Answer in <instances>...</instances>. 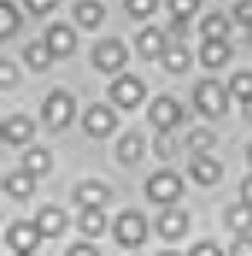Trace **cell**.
Instances as JSON below:
<instances>
[{
    "instance_id": "e0dca14e",
    "label": "cell",
    "mask_w": 252,
    "mask_h": 256,
    "mask_svg": "<svg viewBox=\"0 0 252 256\" xmlns=\"http://www.w3.org/2000/svg\"><path fill=\"white\" fill-rule=\"evenodd\" d=\"M199 58H202V64H205V68H222V64H229L232 51H229L226 40H205Z\"/></svg>"
},
{
    "instance_id": "52a82bcc",
    "label": "cell",
    "mask_w": 252,
    "mask_h": 256,
    "mask_svg": "<svg viewBox=\"0 0 252 256\" xmlns=\"http://www.w3.org/2000/svg\"><path fill=\"white\" fill-rule=\"evenodd\" d=\"M40 240L44 236H40L37 222H13L10 230H7V246H10L13 253H34Z\"/></svg>"
},
{
    "instance_id": "d6986e66",
    "label": "cell",
    "mask_w": 252,
    "mask_h": 256,
    "mask_svg": "<svg viewBox=\"0 0 252 256\" xmlns=\"http://www.w3.org/2000/svg\"><path fill=\"white\" fill-rule=\"evenodd\" d=\"M77 226H81V232H84V236H104V230H108L104 209H81Z\"/></svg>"
},
{
    "instance_id": "ba28073f",
    "label": "cell",
    "mask_w": 252,
    "mask_h": 256,
    "mask_svg": "<svg viewBox=\"0 0 252 256\" xmlns=\"http://www.w3.org/2000/svg\"><path fill=\"white\" fill-rule=\"evenodd\" d=\"M148 122L158 132H172V128L182 122V108H178L175 98H158V102H151L148 108Z\"/></svg>"
},
{
    "instance_id": "d4e9b609",
    "label": "cell",
    "mask_w": 252,
    "mask_h": 256,
    "mask_svg": "<svg viewBox=\"0 0 252 256\" xmlns=\"http://www.w3.org/2000/svg\"><path fill=\"white\" fill-rule=\"evenodd\" d=\"M226 34H229V20L222 14H209L202 20V38L205 40H226Z\"/></svg>"
},
{
    "instance_id": "83f0119b",
    "label": "cell",
    "mask_w": 252,
    "mask_h": 256,
    "mask_svg": "<svg viewBox=\"0 0 252 256\" xmlns=\"http://www.w3.org/2000/svg\"><path fill=\"white\" fill-rule=\"evenodd\" d=\"M229 94L232 98H239L242 104L252 98V71H239V74H232V81H229Z\"/></svg>"
},
{
    "instance_id": "8d00e7d4",
    "label": "cell",
    "mask_w": 252,
    "mask_h": 256,
    "mask_svg": "<svg viewBox=\"0 0 252 256\" xmlns=\"http://www.w3.org/2000/svg\"><path fill=\"white\" fill-rule=\"evenodd\" d=\"M189 256H222V250H219L215 243H199Z\"/></svg>"
},
{
    "instance_id": "277c9868",
    "label": "cell",
    "mask_w": 252,
    "mask_h": 256,
    "mask_svg": "<svg viewBox=\"0 0 252 256\" xmlns=\"http://www.w3.org/2000/svg\"><path fill=\"white\" fill-rule=\"evenodd\" d=\"M94 68L98 71H104V74H114V71H121L125 68V61H128V48L121 44V40H101L98 48H94Z\"/></svg>"
},
{
    "instance_id": "4fadbf2b",
    "label": "cell",
    "mask_w": 252,
    "mask_h": 256,
    "mask_svg": "<svg viewBox=\"0 0 252 256\" xmlns=\"http://www.w3.org/2000/svg\"><path fill=\"white\" fill-rule=\"evenodd\" d=\"M44 44L54 51V58H67V54L74 51V30H71V27H64V24H50Z\"/></svg>"
},
{
    "instance_id": "484cf974",
    "label": "cell",
    "mask_w": 252,
    "mask_h": 256,
    "mask_svg": "<svg viewBox=\"0 0 252 256\" xmlns=\"http://www.w3.org/2000/svg\"><path fill=\"white\" fill-rule=\"evenodd\" d=\"M24 172H30V176H44V172H50V152H44V148H30V152H24Z\"/></svg>"
},
{
    "instance_id": "b9f144b4",
    "label": "cell",
    "mask_w": 252,
    "mask_h": 256,
    "mask_svg": "<svg viewBox=\"0 0 252 256\" xmlns=\"http://www.w3.org/2000/svg\"><path fill=\"white\" fill-rule=\"evenodd\" d=\"M249 44H252V27H249Z\"/></svg>"
},
{
    "instance_id": "ac0fdd59",
    "label": "cell",
    "mask_w": 252,
    "mask_h": 256,
    "mask_svg": "<svg viewBox=\"0 0 252 256\" xmlns=\"http://www.w3.org/2000/svg\"><path fill=\"white\" fill-rule=\"evenodd\" d=\"M226 226L236 236H246V232L252 230V206H232V209H226Z\"/></svg>"
},
{
    "instance_id": "74e56055",
    "label": "cell",
    "mask_w": 252,
    "mask_h": 256,
    "mask_svg": "<svg viewBox=\"0 0 252 256\" xmlns=\"http://www.w3.org/2000/svg\"><path fill=\"white\" fill-rule=\"evenodd\" d=\"M67 256H98V250H94V246H88V243H81V246H71V250H67Z\"/></svg>"
},
{
    "instance_id": "8992f818",
    "label": "cell",
    "mask_w": 252,
    "mask_h": 256,
    "mask_svg": "<svg viewBox=\"0 0 252 256\" xmlns=\"http://www.w3.org/2000/svg\"><path fill=\"white\" fill-rule=\"evenodd\" d=\"M111 102L118 104V108H138V104L145 102V84L131 74H121L111 84Z\"/></svg>"
},
{
    "instance_id": "5b68a950",
    "label": "cell",
    "mask_w": 252,
    "mask_h": 256,
    "mask_svg": "<svg viewBox=\"0 0 252 256\" xmlns=\"http://www.w3.org/2000/svg\"><path fill=\"white\" fill-rule=\"evenodd\" d=\"M145 232H148V226H145V219H141L138 212H125V216H118V222H114V236H118V243L128 246V250H135V246L145 243Z\"/></svg>"
},
{
    "instance_id": "4dcf8cb0",
    "label": "cell",
    "mask_w": 252,
    "mask_h": 256,
    "mask_svg": "<svg viewBox=\"0 0 252 256\" xmlns=\"http://www.w3.org/2000/svg\"><path fill=\"white\" fill-rule=\"evenodd\" d=\"M168 7L175 14V20H189L192 14L199 10V0H168Z\"/></svg>"
},
{
    "instance_id": "6da1fadb",
    "label": "cell",
    "mask_w": 252,
    "mask_h": 256,
    "mask_svg": "<svg viewBox=\"0 0 252 256\" xmlns=\"http://www.w3.org/2000/svg\"><path fill=\"white\" fill-rule=\"evenodd\" d=\"M195 108L205 118H222L229 108V91L219 81H202L199 88H195Z\"/></svg>"
},
{
    "instance_id": "836d02e7",
    "label": "cell",
    "mask_w": 252,
    "mask_h": 256,
    "mask_svg": "<svg viewBox=\"0 0 252 256\" xmlns=\"http://www.w3.org/2000/svg\"><path fill=\"white\" fill-rule=\"evenodd\" d=\"M24 4L30 7V14H50L57 7V0H24Z\"/></svg>"
},
{
    "instance_id": "30bf717a",
    "label": "cell",
    "mask_w": 252,
    "mask_h": 256,
    "mask_svg": "<svg viewBox=\"0 0 252 256\" xmlns=\"http://www.w3.org/2000/svg\"><path fill=\"white\" fill-rule=\"evenodd\" d=\"M189 232V216L182 212V209H165L162 216H158V236L168 240V243H175Z\"/></svg>"
},
{
    "instance_id": "2e32d148",
    "label": "cell",
    "mask_w": 252,
    "mask_h": 256,
    "mask_svg": "<svg viewBox=\"0 0 252 256\" xmlns=\"http://www.w3.org/2000/svg\"><path fill=\"white\" fill-rule=\"evenodd\" d=\"M138 51L141 58H165V51H168V40H165L162 30H155V27H148V30H141L138 34Z\"/></svg>"
},
{
    "instance_id": "60d3db41",
    "label": "cell",
    "mask_w": 252,
    "mask_h": 256,
    "mask_svg": "<svg viewBox=\"0 0 252 256\" xmlns=\"http://www.w3.org/2000/svg\"><path fill=\"white\" fill-rule=\"evenodd\" d=\"M246 158H249V166H252V145H249V152H246Z\"/></svg>"
},
{
    "instance_id": "8fae6325",
    "label": "cell",
    "mask_w": 252,
    "mask_h": 256,
    "mask_svg": "<svg viewBox=\"0 0 252 256\" xmlns=\"http://www.w3.org/2000/svg\"><path fill=\"white\" fill-rule=\"evenodd\" d=\"M74 199H77V206H81V209H101V206L111 199V192H108V186H104V182H77Z\"/></svg>"
},
{
    "instance_id": "f1b7e54d",
    "label": "cell",
    "mask_w": 252,
    "mask_h": 256,
    "mask_svg": "<svg viewBox=\"0 0 252 256\" xmlns=\"http://www.w3.org/2000/svg\"><path fill=\"white\" fill-rule=\"evenodd\" d=\"M17 30V10L10 0H0V38H10Z\"/></svg>"
},
{
    "instance_id": "7402d4cb",
    "label": "cell",
    "mask_w": 252,
    "mask_h": 256,
    "mask_svg": "<svg viewBox=\"0 0 252 256\" xmlns=\"http://www.w3.org/2000/svg\"><path fill=\"white\" fill-rule=\"evenodd\" d=\"M3 189H7V196H13V199H27V196L34 192V176H30V172H13V176H7Z\"/></svg>"
},
{
    "instance_id": "5bb4252c",
    "label": "cell",
    "mask_w": 252,
    "mask_h": 256,
    "mask_svg": "<svg viewBox=\"0 0 252 256\" xmlns=\"http://www.w3.org/2000/svg\"><path fill=\"white\" fill-rule=\"evenodd\" d=\"M192 179L199 182V186H215V182L222 179V166L209 158V155H195L192 158Z\"/></svg>"
},
{
    "instance_id": "cb8c5ba5",
    "label": "cell",
    "mask_w": 252,
    "mask_h": 256,
    "mask_svg": "<svg viewBox=\"0 0 252 256\" xmlns=\"http://www.w3.org/2000/svg\"><path fill=\"white\" fill-rule=\"evenodd\" d=\"M141 148H145L141 135H138V132H131V135H125L121 145H118V158H121L125 166H135V162L141 158Z\"/></svg>"
},
{
    "instance_id": "f546056e",
    "label": "cell",
    "mask_w": 252,
    "mask_h": 256,
    "mask_svg": "<svg viewBox=\"0 0 252 256\" xmlns=\"http://www.w3.org/2000/svg\"><path fill=\"white\" fill-rule=\"evenodd\" d=\"M155 7H158V0H125V10L131 17H151Z\"/></svg>"
},
{
    "instance_id": "603a6c76",
    "label": "cell",
    "mask_w": 252,
    "mask_h": 256,
    "mask_svg": "<svg viewBox=\"0 0 252 256\" xmlns=\"http://www.w3.org/2000/svg\"><path fill=\"white\" fill-rule=\"evenodd\" d=\"M24 58H27V64H30L34 71H44V68H50V61H54V51H50L47 44L34 40V44L24 48Z\"/></svg>"
},
{
    "instance_id": "4316f807",
    "label": "cell",
    "mask_w": 252,
    "mask_h": 256,
    "mask_svg": "<svg viewBox=\"0 0 252 256\" xmlns=\"http://www.w3.org/2000/svg\"><path fill=\"white\" fill-rule=\"evenodd\" d=\"M185 145L192 148V155H205V152H209V148L215 145L212 128H192V132H189V138H185Z\"/></svg>"
},
{
    "instance_id": "ee69618b",
    "label": "cell",
    "mask_w": 252,
    "mask_h": 256,
    "mask_svg": "<svg viewBox=\"0 0 252 256\" xmlns=\"http://www.w3.org/2000/svg\"><path fill=\"white\" fill-rule=\"evenodd\" d=\"M162 256H178V253H162Z\"/></svg>"
},
{
    "instance_id": "ffe728a7",
    "label": "cell",
    "mask_w": 252,
    "mask_h": 256,
    "mask_svg": "<svg viewBox=\"0 0 252 256\" xmlns=\"http://www.w3.org/2000/svg\"><path fill=\"white\" fill-rule=\"evenodd\" d=\"M74 20L91 30V27H98L101 20H104V7H101L98 0H81V4L74 7Z\"/></svg>"
},
{
    "instance_id": "7c38bea8",
    "label": "cell",
    "mask_w": 252,
    "mask_h": 256,
    "mask_svg": "<svg viewBox=\"0 0 252 256\" xmlns=\"http://www.w3.org/2000/svg\"><path fill=\"white\" fill-rule=\"evenodd\" d=\"M34 222H37V230H40L44 240H57L64 232V226H67V216H64V209H57V206H44Z\"/></svg>"
},
{
    "instance_id": "7a4b0ae2",
    "label": "cell",
    "mask_w": 252,
    "mask_h": 256,
    "mask_svg": "<svg viewBox=\"0 0 252 256\" xmlns=\"http://www.w3.org/2000/svg\"><path fill=\"white\" fill-rule=\"evenodd\" d=\"M40 115H44V125H47V128L61 132V128H67V125H71V118H74V98H71L67 91H50Z\"/></svg>"
},
{
    "instance_id": "ab89813d",
    "label": "cell",
    "mask_w": 252,
    "mask_h": 256,
    "mask_svg": "<svg viewBox=\"0 0 252 256\" xmlns=\"http://www.w3.org/2000/svg\"><path fill=\"white\" fill-rule=\"evenodd\" d=\"M242 112H246V122H252V98L246 104H242Z\"/></svg>"
},
{
    "instance_id": "1f68e13d",
    "label": "cell",
    "mask_w": 252,
    "mask_h": 256,
    "mask_svg": "<svg viewBox=\"0 0 252 256\" xmlns=\"http://www.w3.org/2000/svg\"><path fill=\"white\" fill-rule=\"evenodd\" d=\"M236 20L252 27V0H239V4H236Z\"/></svg>"
},
{
    "instance_id": "7bdbcfd3",
    "label": "cell",
    "mask_w": 252,
    "mask_h": 256,
    "mask_svg": "<svg viewBox=\"0 0 252 256\" xmlns=\"http://www.w3.org/2000/svg\"><path fill=\"white\" fill-rule=\"evenodd\" d=\"M17 256H34V253H17Z\"/></svg>"
},
{
    "instance_id": "44dd1931",
    "label": "cell",
    "mask_w": 252,
    "mask_h": 256,
    "mask_svg": "<svg viewBox=\"0 0 252 256\" xmlns=\"http://www.w3.org/2000/svg\"><path fill=\"white\" fill-rule=\"evenodd\" d=\"M162 61H165V68H168L172 74H185L192 58H189V51H185V44H168V51H165Z\"/></svg>"
},
{
    "instance_id": "3957f363",
    "label": "cell",
    "mask_w": 252,
    "mask_h": 256,
    "mask_svg": "<svg viewBox=\"0 0 252 256\" xmlns=\"http://www.w3.org/2000/svg\"><path fill=\"white\" fill-rule=\"evenodd\" d=\"M145 196L158 206H172L182 196V179L175 172H155L148 179V186H145Z\"/></svg>"
},
{
    "instance_id": "9c48e42d",
    "label": "cell",
    "mask_w": 252,
    "mask_h": 256,
    "mask_svg": "<svg viewBox=\"0 0 252 256\" xmlns=\"http://www.w3.org/2000/svg\"><path fill=\"white\" fill-rule=\"evenodd\" d=\"M114 112L111 108H104V104H94V108H88V115H84V128H88L91 138H104V135H111L114 132Z\"/></svg>"
},
{
    "instance_id": "f35d334b",
    "label": "cell",
    "mask_w": 252,
    "mask_h": 256,
    "mask_svg": "<svg viewBox=\"0 0 252 256\" xmlns=\"http://www.w3.org/2000/svg\"><path fill=\"white\" fill-rule=\"evenodd\" d=\"M242 202L246 206H252V176L246 182H242Z\"/></svg>"
},
{
    "instance_id": "e575fe53",
    "label": "cell",
    "mask_w": 252,
    "mask_h": 256,
    "mask_svg": "<svg viewBox=\"0 0 252 256\" xmlns=\"http://www.w3.org/2000/svg\"><path fill=\"white\" fill-rule=\"evenodd\" d=\"M229 256H252V240H249V236L236 240V243H232V253H229Z\"/></svg>"
},
{
    "instance_id": "d590c367",
    "label": "cell",
    "mask_w": 252,
    "mask_h": 256,
    "mask_svg": "<svg viewBox=\"0 0 252 256\" xmlns=\"http://www.w3.org/2000/svg\"><path fill=\"white\" fill-rule=\"evenodd\" d=\"M13 78H17L13 64H10V61H3V64H0V84H3V88H10V84H13Z\"/></svg>"
},
{
    "instance_id": "d6a6232c",
    "label": "cell",
    "mask_w": 252,
    "mask_h": 256,
    "mask_svg": "<svg viewBox=\"0 0 252 256\" xmlns=\"http://www.w3.org/2000/svg\"><path fill=\"white\" fill-rule=\"evenodd\" d=\"M155 152H158V158H172L175 145H172V138H168V132H162V138L155 142Z\"/></svg>"
},
{
    "instance_id": "9a60e30c",
    "label": "cell",
    "mask_w": 252,
    "mask_h": 256,
    "mask_svg": "<svg viewBox=\"0 0 252 256\" xmlns=\"http://www.w3.org/2000/svg\"><path fill=\"white\" fill-rule=\"evenodd\" d=\"M34 138V122L24 115H13L3 122V142H10V145H24V142Z\"/></svg>"
}]
</instances>
